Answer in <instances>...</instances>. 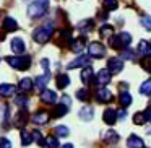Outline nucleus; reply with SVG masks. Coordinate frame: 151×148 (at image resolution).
<instances>
[{"instance_id":"f257e3e1","label":"nucleus","mask_w":151,"mask_h":148,"mask_svg":"<svg viewBox=\"0 0 151 148\" xmlns=\"http://www.w3.org/2000/svg\"><path fill=\"white\" fill-rule=\"evenodd\" d=\"M132 36L127 33V31H122V33L115 34V36H111L109 39V44H111L114 49H127V46L130 44Z\"/></svg>"},{"instance_id":"f03ea898","label":"nucleus","mask_w":151,"mask_h":148,"mask_svg":"<svg viewBox=\"0 0 151 148\" xmlns=\"http://www.w3.org/2000/svg\"><path fill=\"white\" fill-rule=\"evenodd\" d=\"M50 36H52V26H50V25L42 26V28H37V30H34V33H33V39L36 41L37 44L49 43Z\"/></svg>"},{"instance_id":"7ed1b4c3","label":"nucleus","mask_w":151,"mask_h":148,"mask_svg":"<svg viewBox=\"0 0 151 148\" xmlns=\"http://www.w3.org/2000/svg\"><path fill=\"white\" fill-rule=\"evenodd\" d=\"M47 8H49V2H33L28 7V15L29 18H39L47 12Z\"/></svg>"},{"instance_id":"20e7f679","label":"nucleus","mask_w":151,"mask_h":148,"mask_svg":"<svg viewBox=\"0 0 151 148\" xmlns=\"http://www.w3.org/2000/svg\"><path fill=\"white\" fill-rule=\"evenodd\" d=\"M7 62H8V65L10 67H13V69H17V70H26V69H29V65H31V57H28V56H24V57H7Z\"/></svg>"},{"instance_id":"39448f33","label":"nucleus","mask_w":151,"mask_h":148,"mask_svg":"<svg viewBox=\"0 0 151 148\" xmlns=\"http://www.w3.org/2000/svg\"><path fill=\"white\" fill-rule=\"evenodd\" d=\"M88 56L94 59H102L106 56V47L101 43H91L88 46Z\"/></svg>"},{"instance_id":"423d86ee","label":"nucleus","mask_w":151,"mask_h":148,"mask_svg":"<svg viewBox=\"0 0 151 148\" xmlns=\"http://www.w3.org/2000/svg\"><path fill=\"white\" fill-rule=\"evenodd\" d=\"M107 70L111 73H120L124 70V60L120 57H111L107 60Z\"/></svg>"},{"instance_id":"0eeeda50","label":"nucleus","mask_w":151,"mask_h":148,"mask_svg":"<svg viewBox=\"0 0 151 148\" xmlns=\"http://www.w3.org/2000/svg\"><path fill=\"white\" fill-rule=\"evenodd\" d=\"M89 62H91V59H89V56H80L76 57L75 60H72V62L67 65V69H78V67H89Z\"/></svg>"},{"instance_id":"6e6552de","label":"nucleus","mask_w":151,"mask_h":148,"mask_svg":"<svg viewBox=\"0 0 151 148\" xmlns=\"http://www.w3.org/2000/svg\"><path fill=\"white\" fill-rule=\"evenodd\" d=\"M111 75H112V73L109 72L107 69L99 70L98 77H96V82H98V85L101 86V88H106V85H109V82H111Z\"/></svg>"},{"instance_id":"1a4fd4ad","label":"nucleus","mask_w":151,"mask_h":148,"mask_svg":"<svg viewBox=\"0 0 151 148\" xmlns=\"http://www.w3.org/2000/svg\"><path fill=\"white\" fill-rule=\"evenodd\" d=\"M10 46H12V51H13L15 54H23L24 51H26V44H24V41L21 39V38H13Z\"/></svg>"},{"instance_id":"9d476101","label":"nucleus","mask_w":151,"mask_h":148,"mask_svg":"<svg viewBox=\"0 0 151 148\" xmlns=\"http://www.w3.org/2000/svg\"><path fill=\"white\" fill-rule=\"evenodd\" d=\"M102 119H104V122L107 125H114L115 121H117V111H115V109H112V108L106 109L104 114H102Z\"/></svg>"},{"instance_id":"9b49d317","label":"nucleus","mask_w":151,"mask_h":148,"mask_svg":"<svg viewBox=\"0 0 151 148\" xmlns=\"http://www.w3.org/2000/svg\"><path fill=\"white\" fill-rule=\"evenodd\" d=\"M96 98H98L99 103H111L114 99L112 98V93L107 88H99L98 93H96Z\"/></svg>"},{"instance_id":"f8f14e48","label":"nucleus","mask_w":151,"mask_h":148,"mask_svg":"<svg viewBox=\"0 0 151 148\" xmlns=\"http://www.w3.org/2000/svg\"><path fill=\"white\" fill-rule=\"evenodd\" d=\"M28 119H29V116H28V111L26 109H20L17 114V117H15V125H18V127H24L28 122Z\"/></svg>"},{"instance_id":"ddd939ff","label":"nucleus","mask_w":151,"mask_h":148,"mask_svg":"<svg viewBox=\"0 0 151 148\" xmlns=\"http://www.w3.org/2000/svg\"><path fill=\"white\" fill-rule=\"evenodd\" d=\"M127 147L128 148H143L145 143H143V140H141L138 135H130L128 140H127Z\"/></svg>"},{"instance_id":"4468645a","label":"nucleus","mask_w":151,"mask_h":148,"mask_svg":"<svg viewBox=\"0 0 151 148\" xmlns=\"http://www.w3.org/2000/svg\"><path fill=\"white\" fill-rule=\"evenodd\" d=\"M94 117V109L91 108V106H85V108H81V111H80V119L81 121H91V119Z\"/></svg>"},{"instance_id":"2eb2a0df","label":"nucleus","mask_w":151,"mask_h":148,"mask_svg":"<svg viewBox=\"0 0 151 148\" xmlns=\"http://www.w3.org/2000/svg\"><path fill=\"white\" fill-rule=\"evenodd\" d=\"M41 99H42L44 103H47V104H54V103L57 101V95L54 91H50V90H44V91L41 93Z\"/></svg>"},{"instance_id":"dca6fc26","label":"nucleus","mask_w":151,"mask_h":148,"mask_svg":"<svg viewBox=\"0 0 151 148\" xmlns=\"http://www.w3.org/2000/svg\"><path fill=\"white\" fill-rule=\"evenodd\" d=\"M72 33H70V30H62L59 33V44L60 46H65V44H72Z\"/></svg>"},{"instance_id":"f3484780","label":"nucleus","mask_w":151,"mask_h":148,"mask_svg":"<svg viewBox=\"0 0 151 148\" xmlns=\"http://www.w3.org/2000/svg\"><path fill=\"white\" fill-rule=\"evenodd\" d=\"M83 47H85V38H76V39H73L72 41V44H70V49L73 51V52H76V54H80L83 51Z\"/></svg>"},{"instance_id":"a211bd4d","label":"nucleus","mask_w":151,"mask_h":148,"mask_svg":"<svg viewBox=\"0 0 151 148\" xmlns=\"http://www.w3.org/2000/svg\"><path fill=\"white\" fill-rule=\"evenodd\" d=\"M2 26H4L5 31H17V30H18L17 20H15V18H12V17H7V18H5L4 23H2Z\"/></svg>"},{"instance_id":"6ab92c4d","label":"nucleus","mask_w":151,"mask_h":148,"mask_svg":"<svg viewBox=\"0 0 151 148\" xmlns=\"http://www.w3.org/2000/svg\"><path fill=\"white\" fill-rule=\"evenodd\" d=\"M49 121V114L46 111H37L36 114L33 116V122L34 124H47Z\"/></svg>"},{"instance_id":"aec40b11","label":"nucleus","mask_w":151,"mask_h":148,"mask_svg":"<svg viewBox=\"0 0 151 148\" xmlns=\"http://www.w3.org/2000/svg\"><path fill=\"white\" fill-rule=\"evenodd\" d=\"M15 93V86L10 85V83H4V85H0V96H4V98H8Z\"/></svg>"},{"instance_id":"412c9836","label":"nucleus","mask_w":151,"mask_h":148,"mask_svg":"<svg viewBox=\"0 0 151 148\" xmlns=\"http://www.w3.org/2000/svg\"><path fill=\"white\" fill-rule=\"evenodd\" d=\"M138 52L143 54L145 57H148L151 54V44L148 43V41H140V43H138Z\"/></svg>"},{"instance_id":"4be33fe9","label":"nucleus","mask_w":151,"mask_h":148,"mask_svg":"<svg viewBox=\"0 0 151 148\" xmlns=\"http://www.w3.org/2000/svg\"><path fill=\"white\" fill-rule=\"evenodd\" d=\"M81 82L85 83V85H89V82L93 80V69L91 67H86V69L81 70Z\"/></svg>"},{"instance_id":"5701e85b","label":"nucleus","mask_w":151,"mask_h":148,"mask_svg":"<svg viewBox=\"0 0 151 148\" xmlns=\"http://www.w3.org/2000/svg\"><path fill=\"white\" fill-rule=\"evenodd\" d=\"M68 85H70V77L67 75V73H60V75L57 77V86H59L60 90H63Z\"/></svg>"},{"instance_id":"b1692460","label":"nucleus","mask_w":151,"mask_h":148,"mask_svg":"<svg viewBox=\"0 0 151 148\" xmlns=\"http://www.w3.org/2000/svg\"><path fill=\"white\" fill-rule=\"evenodd\" d=\"M67 111H68V108H67L65 104H57L55 108H54L52 111V117H63V116L67 114Z\"/></svg>"},{"instance_id":"393cba45","label":"nucleus","mask_w":151,"mask_h":148,"mask_svg":"<svg viewBox=\"0 0 151 148\" xmlns=\"http://www.w3.org/2000/svg\"><path fill=\"white\" fill-rule=\"evenodd\" d=\"M132 101H133V99H132V96H130V93H128V91H122L120 93V96H119V103H120L124 108L130 106Z\"/></svg>"},{"instance_id":"a878e982","label":"nucleus","mask_w":151,"mask_h":148,"mask_svg":"<svg viewBox=\"0 0 151 148\" xmlns=\"http://www.w3.org/2000/svg\"><path fill=\"white\" fill-rule=\"evenodd\" d=\"M49 80H50V73H46V75L44 77H37L36 78V88H39V90H42L44 86L47 85V83H49Z\"/></svg>"},{"instance_id":"bb28decb","label":"nucleus","mask_w":151,"mask_h":148,"mask_svg":"<svg viewBox=\"0 0 151 148\" xmlns=\"http://www.w3.org/2000/svg\"><path fill=\"white\" fill-rule=\"evenodd\" d=\"M33 140H34L33 134H29L28 130H24V129H23V130H21V145H23V147H28Z\"/></svg>"},{"instance_id":"cd10ccee","label":"nucleus","mask_w":151,"mask_h":148,"mask_svg":"<svg viewBox=\"0 0 151 148\" xmlns=\"http://www.w3.org/2000/svg\"><path fill=\"white\" fill-rule=\"evenodd\" d=\"M140 93L141 95H151V78H148L146 82H143L141 83V86H140Z\"/></svg>"},{"instance_id":"c85d7f7f","label":"nucleus","mask_w":151,"mask_h":148,"mask_svg":"<svg viewBox=\"0 0 151 148\" xmlns=\"http://www.w3.org/2000/svg\"><path fill=\"white\" fill-rule=\"evenodd\" d=\"M31 88H33V80L31 78H23L20 82V90L21 91H29Z\"/></svg>"},{"instance_id":"c756f323","label":"nucleus","mask_w":151,"mask_h":148,"mask_svg":"<svg viewBox=\"0 0 151 148\" xmlns=\"http://www.w3.org/2000/svg\"><path fill=\"white\" fill-rule=\"evenodd\" d=\"M133 124L137 125H143L146 124V117H145V112H137V114H133Z\"/></svg>"},{"instance_id":"7c9ffc66","label":"nucleus","mask_w":151,"mask_h":148,"mask_svg":"<svg viewBox=\"0 0 151 148\" xmlns=\"http://www.w3.org/2000/svg\"><path fill=\"white\" fill-rule=\"evenodd\" d=\"M112 33H114V28L111 25H104V26L99 28V34L101 36H112Z\"/></svg>"},{"instance_id":"2f4dec72","label":"nucleus","mask_w":151,"mask_h":148,"mask_svg":"<svg viewBox=\"0 0 151 148\" xmlns=\"http://www.w3.org/2000/svg\"><path fill=\"white\" fill-rule=\"evenodd\" d=\"M106 140H107L109 143H117L119 142V134L114 132V130H109L107 135H106Z\"/></svg>"},{"instance_id":"473e14b6","label":"nucleus","mask_w":151,"mask_h":148,"mask_svg":"<svg viewBox=\"0 0 151 148\" xmlns=\"http://www.w3.org/2000/svg\"><path fill=\"white\" fill-rule=\"evenodd\" d=\"M55 135L57 137H68V134H70V130L67 127H63V125H59V127H55Z\"/></svg>"},{"instance_id":"72a5a7b5","label":"nucleus","mask_w":151,"mask_h":148,"mask_svg":"<svg viewBox=\"0 0 151 148\" xmlns=\"http://www.w3.org/2000/svg\"><path fill=\"white\" fill-rule=\"evenodd\" d=\"M140 23H141V26H143L145 30L151 31V17H148V15H143V17H141V20H140Z\"/></svg>"},{"instance_id":"f704fd0d","label":"nucleus","mask_w":151,"mask_h":148,"mask_svg":"<svg viewBox=\"0 0 151 148\" xmlns=\"http://www.w3.org/2000/svg\"><path fill=\"white\" fill-rule=\"evenodd\" d=\"M76 98H78L80 101H88V99H89V93H88V90H86V88L78 90V91H76Z\"/></svg>"},{"instance_id":"c9c22d12","label":"nucleus","mask_w":151,"mask_h":148,"mask_svg":"<svg viewBox=\"0 0 151 148\" xmlns=\"http://www.w3.org/2000/svg\"><path fill=\"white\" fill-rule=\"evenodd\" d=\"M46 145L47 148H59V140H57V137H47Z\"/></svg>"},{"instance_id":"e433bc0d","label":"nucleus","mask_w":151,"mask_h":148,"mask_svg":"<svg viewBox=\"0 0 151 148\" xmlns=\"http://www.w3.org/2000/svg\"><path fill=\"white\" fill-rule=\"evenodd\" d=\"M141 67H143L146 72H151V56H148V57H143L141 59Z\"/></svg>"},{"instance_id":"4c0bfd02","label":"nucleus","mask_w":151,"mask_h":148,"mask_svg":"<svg viewBox=\"0 0 151 148\" xmlns=\"http://www.w3.org/2000/svg\"><path fill=\"white\" fill-rule=\"evenodd\" d=\"M91 26H93V21L91 20H85V21H80V23H78V28L83 31V33H85V31H88Z\"/></svg>"},{"instance_id":"58836bf2","label":"nucleus","mask_w":151,"mask_h":148,"mask_svg":"<svg viewBox=\"0 0 151 148\" xmlns=\"http://www.w3.org/2000/svg\"><path fill=\"white\" fill-rule=\"evenodd\" d=\"M117 2H115V0H109V2H107V0H106V2H104V8H106V10H115V8H117Z\"/></svg>"},{"instance_id":"ea45409f","label":"nucleus","mask_w":151,"mask_h":148,"mask_svg":"<svg viewBox=\"0 0 151 148\" xmlns=\"http://www.w3.org/2000/svg\"><path fill=\"white\" fill-rule=\"evenodd\" d=\"M33 138H34V140H37V143H39L41 147H42V145H46V140H42L39 130H34V132H33Z\"/></svg>"},{"instance_id":"a19ab883","label":"nucleus","mask_w":151,"mask_h":148,"mask_svg":"<svg viewBox=\"0 0 151 148\" xmlns=\"http://www.w3.org/2000/svg\"><path fill=\"white\" fill-rule=\"evenodd\" d=\"M0 148H12V142L7 138H0Z\"/></svg>"},{"instance_id":"79ce46f5","label":"nucleus","mask_w":151,"mask_h":148,"mask_svg":"<svg viewBox=\"0 0 151 148\" xmlns=\"http://www.w3.org/2000/svg\"><path fill=\"white\" fill-rule=\"evenodd\" d=\"M17 104L18 106H26L28 104V98H26V96H18V98H17Z\"/></svg>"},{"instance_id":"37998d69","label":"nucleus","mask_w":151,"mask_h":148,"mask_svg":"<svg viewBox=\"0 0 151 148\" xmlns=\"http://www.w3.org/2000/svg\"><path fill=\"white\" fill-rule=\"evenodd\" d=\"M120 59H133V52L132 51H125L120 54Z\"/></svg>"},{"instance_id":"c03bdc74","label":"nucleus","mask_w":151,"mask_h":148,"mask_svg":"<svg viewBox=\"0 0 151 148\" xmlns=\"http://www.w3.org/2000/svg\"><path fill=\"white\" fill-rule=\"evenodd\" d=\"M41 65H42L44 72L49 73V60H47V59H42V60H41Z\"/></svg>"},{"instance_id":"a18cd8bd","label":"nucleus","mask_w":151,"mask_h":148,"mask_svg":"<svg viewBox=\"0 0 151 148\" xmlns=\"http://www.w3.org/2000/svg\"><path fill=\"white\" fill-rule=\"evenodd\" d=\"M145 117H146V122L151 124V108H148L146 111H145Z\"/></svg>"},{"instance_id":"49530a36","label":"nucleus","mask_w":151,"mask_h":148,"mask_svg":"<svg viewBox=\"0 0 151 148\" xmlns=\"http://www.w3.org/2000/svg\"><path fill=\"white\" fill-rule=\"evenodd\" d=\"M62 101H63V104H65L67 108H68V106L72 104V101H70V98H68V96H63V98H62Z\"/></svg>"},{"instance_id":"de8ad7c7","label":"nucleus","mask_w":151,"mask_h":148,"mask_svg":"<svg viewBox=\"0 0 151 148\" xmlns=\"http://www.w3.org/2000/svg\"><path fill=\"white\" fill-rule=\"evenodd\" d=\"M62 148H73V145H72V143H67V145H63Z\"/></svg>"}]
</instances>
